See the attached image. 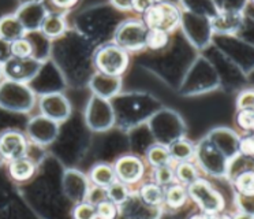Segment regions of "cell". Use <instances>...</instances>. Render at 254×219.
Instances as JSON below:
<instances>
[{"label":"cell","mask_w":254,"mask_h":219,"mask_svg":"<svg viewBox=\"0 0 254 219\" xmlns=\"http://www.w3.org/2000/svg\"><path fill=\"white\" fill-rule=\"evenodd\" d=\"M144 21L148 29H161L171 33L181 23V12L171 3L157 0L144 12Z\"/></svg>","instance_id":"cell-1"},{"label":"cell","mask_w":254,"mask_h":219,"mask_svg":"<svg viewBox=\"0 0 254 219\" xmlns=\"http://www.w3.org/2000/svg\"><path fill=\"white\" fill-rule=\"evenodd\" d=\"M94 62L100 73L119 77L126 70L128 56L126 49L119 47L118 44H107L96 52Z\"/></svg>","instance_id":"cell-2"},{"label":"cell","mask_w":254,"mask_h":219,"mask_svg":"<svg viewBox=\"0 0 254 219\" xmlns=\"http://www.w3.org/2000/svg\"><path fill=\"white\" fill-rule=\"evenodd\" d=\"M34 103L33 92L17 82L0 87V104L12 111H29Z\"/></svg>","instance_id":"cell-3"},{"label":"cell","mask_w":254,"mask_h":219,"mask_svg":"<svg viewBox=\"0 0 254 219\" xmlns=\"http://www.w3.org/2000/svg\"><path fill=\"white\" fill-rule=\"evenodd\" d=\"M146 25L138 21H126L116 30V44L123 49H141L146 47Z\"/></svg>","instance_id":"cell-4"},{"label":"cell","mask_w":254,"mask_h":219,"mask_svg":"<svg viewBox=\"0 0 254 219\" xmlns=\"http://www.w3.org/2000/svg\"><path fill=\"white\" fill-rule=\"evenodd\" d=\"M189 193L198 206L208 213L220 211L224 203L223 199L212 186L204 180H195L189 185Z\"/></svg>","instance_id":"cell-5"},{"label":"cell","mask_w":254,"mask_h":219,"mask_svg":"<svg viewBox=\"0 0 254 219\" xmlns=\"http://www.w3.org/2000/svg\"><path fill=\"white\" fill-rule=\"evenodd\" d=\"M116 178L125 182L127 185L138 182L145 173V164L142 160L133 155H126L116 160L114 164Z\"/></svg>","instance_id":"cell-6"},{"label":"cell","mask_w":254,"mask_h":219,"mask_svg":"<svg viewBox=\"0 0 254 219\" xmlns=\"http://www.w3.org/2000/svg\"><path fill=\"white\" fill-rule=\"evenodd\" d=\"M40 62L36 59L29 58H15L12 56L11 59H8L4 65V71L6 74L14 81H28L32 80L37 73H39Z\"/></svg>","instance_id":"cell-7"},{"label":"cell","mask_w":254,"mask_h":219,"mask_svg":"<svg viewBox=\"0 0 254 219\" xmlns=\"http://www.w3.org/2000/svg\"><path fill=\"white\" fill-rule=\"evenodd\" d=\"M28 152V141L23 134L15 130L4 131L0 136V155L6 160L26 156Z\"/></svg>","instance_id":"cell-8"},{"label":"cell","mask_w":254,"mask_h":219,"mask_svg":"<svg viewBox=\"0 0 254 219\" xmlns=\"http://www.w3.org/2000/svg\"><path fill=\"white\" fill-rule=\"evenodd\" d=\"M41 110L50 119L55 122H63L70 115V103L67 99L58 93L47 95L41 99Z\"/></svg>","instance_id":"cell-9"},{"label":"cell","mask_w":254,"mask_h":219,"mask_svg":"<svg viewBox=\"0 0 254 219\" xmlns=\"http://www.w3.org/2000/svg\"><path fill=\"white\" fill-rule=\"evenodd\" d=\"M8 173L11 175L12 180L18 181V182H25V181L30 180L34 175L36 164L28 156L12 159L8 163Z\"/></svg>","instance_id":"cell-10"},{"label":"cell","mask_w":254,"mask_h":219,"mask_svg":"<svg viewBox=\"0 0 254 219\" xmlns=\"http://www.w3.org/2000/svg\"><path fill=\"white\" fill-rule=\"evenodd\" d=\"M25 34V26L18 16H6L0 19V38L6 41H15L22 38Z\"/></svg>","instance_id":"cell-11"},{"label":"cell","mask_w":254,"mask_h":219,"mask_svg":"<svg viewBox=\"0 0 254 219\" xmlns=\"http://www.w3.org/2000/svg\"><path fill=\"white\" fill-rule=\"evenodd\" d=\"M164 193H166V189L157 182L144 184L139 189V196L142 199V202L150 206V207L161 206L164 203Z\"/></svg>","instance_id":"cell-12"},{"label":"cell","mask_w":254,"mask_h":219,"mask_svg":"<svg viewBox=\"0 0 254 219\" xmlns=\"http://www.w3.org/2000/svg\"><path fill=\"white\" fill-rule=\"evenodd\" d=\"M89 178H90V181L93 182L94 185L107 188V186L111 185L116 180L115 169H114V166H110V164H96L93 169L90 170Z\"/></svg>","instance_id":"cell-13"},{"label":"cell","mask_w":254,"mask_h":219,"mask_svg":"<svg viewBox=\"0 0 254 219\" xmlns=\"http://www.w3.org/2000/svg\"><path fill=\"white\" fill-rule=\"evenodd\" d=\"M119 85H121L119 77L108 76V74H103V73L94 77L93 82H92L93 91L96 89L97 93L103 95V96H108V95L118 92Z\"/></svg>","instance_id":"cell-14"},{"label":"cell","mask_w":254,"mask_h":219,"mask_svg":"<svg viewBox=\"0 0 254 219\" xmlns=\"http://www.w3.org/2000/svg\"><path fill=\"white\" fill-rule=\"evenodd\" d=\"M41 30L44 32L45 36L48 37H58L61 36L62 33L64 32L66 29V21L64 16H62L61 14H48L45 15L41 23Z\"/></svg>","instance_id":"cell-15"},{"label":"cell","mask_w":254,"mask_h":219,"mask_svg":"<svg viewBox=\"0 0 254 219\" xmlns=\"http://www.w3.org/2000/svg\"><path fill=\"white\" fill-rule=\"evenodd\" d=\"M188 199V192L181 184H170L167 185L164 193V202L168 207L181 208Z\"/></svg>","instance_id":"cell-16"},{"label":"cell","mask_w":254,"mask_h":219,"mask_svg":"<svg viewBox=\"0 0 254 219\" xmlns=\"http://www.w3.org/2000/svg\"><path fill=\"white\" fill-rule=\"evenodd\" d=\"M146 159L153 167L161 166V164H168L174 162V159L171 158L170 149L163 145H153L146 151Z\"/></svg>","instance_id":"cell-17"},{"label":"cell","mask_w":254,"mask_h":219,"mask_svg":"<svg viewBox=\"0 0 254 219\" xmlns=\"http://www.w3.org/2000/svg\"><path fill=\"white\" fill-rule=\"evenodd\" d=\"M168 149L171 153V158L177 162H185L191 158L194 153V147L191 145V142L188 140H182V138L172 142Z\"/></svg>","instance_id":"cell-18"},{"label":"cell","mask_w":254,"mask_h":219,"mask_svg":"<svg viewBox=\"0 0 254 219\" xmlns=\"http://www.w3.org/2000/svg\"><path fill=\"white\" fill-rule=\"evenodd\" d=\"M107 196H108L111 202L115 203L116 206H121L123 203H126L127 199H128L127 184L116 178L111 185L107 186Z\"/></svg>","instance_id":"cell-19"},{"label":"cell","mask_w":254,"mask_h":219,"mask_svg":"<svg viewBox=\"0 0 254 219\" xmlns=\"http://www.w3.org/2000/svg\"><path fill=\"white\" fill-rule=\"evenodd\" d=\"M170 41V33L161 29H149L146 33V47L153 51L166 48Z\"/></svg>","instance_id":"cell-20"},{"label":"cell","mask_w":254,"mask_h":219,"mask_svg":"<svg viewBox=\"0 0 254 219\" xmlns=\"http://www.w3.org/2000/svg\"><path fill=\"white\" fill-rule=\"evenodd\" d=\"M175 177H177V180L179 182L190 185L191 182L198 180V173H197V169L194 167L193 164L185 160V162H179L177 164V167H175Z\"/></svg>","instance_id":"cell-21"},{"label":"cell","mask_w":254,"mask_h":219,"mask_svg":"<svg viewBox=\"0 0 254 219\" xmlns=\"http://www.w3.org/2000/svg\"><path fill=\"white\" fill-rule=\"evenodd\" d=\"M239 23H241V19H239L238 14L231 12V11H226L224 14L219 15L213 21V26L223 32H231L234 29H238Z\"/></svg>","instance_id":"cell-22"},{"label":"cell","mask_w":254,"mask_h":219,"mask_svg":"<svg viewBox=\"0 0 254 219\" xmlns=\"http://www.w3.org/2000/svg\"><path fill=\"white\" fill-rule=\"evenodd\" d=\"M175 170L171 166V163L168 164H161V166H157L153 170V180L157 184H160L163 186H167L172 184L175 181Z\"/></svg>","instance_id":"cell-23"},{"label":"cell","mask_w":254,"mask_h":219,"mask_svg":"<svg viewBox=\"0 0 254 219\" xmlns=\"http://www.w3.org/2000/svg\"><path fill=\"white\" fill-rule=\"evenodd\" d=\"M237 189L245 196H253L254 195V171H246L238 175Z\"/></svg>","instance_id":"cell-24"},{"label":"cell","mask_w":254,"mask_h":219,"mask_svg":"<svg viewBox=\"0 0 254 219\" xmlns=\"http://www.w3.org/2000/svg\"><path fill=\"white\" fill-rule=\"evenodd\" d=\"M33 54V47L25 38H18L11 43V55L15 58H29Z\"/></svg>","instance_id":"cell-25"},{"label":"cell","mask_w":254,"mask_h":219,"mask_svg":"<svg viewBox=\"0 0 254 219\" xmlns=\"http://www.w3.org/2000/svg\"><path fill=\"white\" fill-rule=\"evenodd\" d=\"M96 213H97V218H115L116 214H118L116 204L114 202H111L110 199H105L103 202H100L99 204H96Z\"/></svg>","instance_id":"cell-26"},{"label":"cell","mask_w":254,"mask_h":219,"mask_svg":"<svg viewBox=\"0 0 254 219\" xmlns=\"http://www.w3.org/2000/svg\"><path fill=\"white\" fill-rule=\"evenodd\" d=\"M72 215L78 219H92L97 218V213H96V206L92 204L90 202L81 203L78 204Z\"/></svg>","instance_id":"cell-27"},{"label":"cell","mask_w":254,"mask_h":219,"mask_svg":"<svg viewBox=\"0 0 254 219\" xmlns=\"http://www.w3.org/2000/svg\"><path fill=\"white\" fill-rule=\"evenodd\" d=\"M238 123L246 130H254V109H245L238 114Z\"/></svg>","instance_id":"cell-28"},{"label":"cell","mask_w":254,"mask_h":219,"mask_svg":"<svg viewBox=\"0 0 254 219\" xmlns=\"http://www.w3.org/2000/svg\"><path fill=\"white\" fill-rule=\"evenodd\" d=\"M88 199L89 202L92 203V204H99L100 202H103V200H105V199H108V196H107V188H104V186H99V185H94L92 189H90V192H89L88 195Z\"/></svg>","instance_id":"cell-29"},{"label":"cell","mask_w":254,"mask_h":219,"mask_svg":"<svg viewBox=\"0 0 254 219\" xmlns=\"http://www.w3.org/2000/svg\"><path fill=\"white\" fill-rule=\"evenodd\" d=\"M238 107L241 110L254 109V92H243L238 99Z\"/></svg>","instance_id":"cell-30"},{"label":"cell","mask_w":254,"mask_h":219,"mask_svg":"<svg viewBox=\"0 0 254 219\" xmlns=\"http://www.w3.org/2000/svg\"><path fill=\"white\" fill-rule=\"evenodd\" d=\"M239 148H241V151H242L245 155L254 158V136L243 138L242 141H241V144H239Z\"/></svg>","instance_id":"cell-31"},{"label":"cell","mask_w":254,"mask_h":219,"mask_svg":"<svg viewBox=\"0 0 254 219\" xmlns=\"http://www.w3.org/2000/svg\"><path fill=\"white\" fill-rule=\"evenodd\" d=\"M156 1H157V0H133V10L144 14L145 11L155 4Z\"/></svg>","instance_id":"cell-32"},{"label":"cell","mask_w":254,"mask_h":219,"mask_svg":"<svg viewBox=\"0 0 254 219\" xmlns=\"http://www.w3.org/2000/svg\"><path fill=\"white\" fill-rule=\"evenodd\" d=\"M11 54V44L0 38V62H7Z\"/></svg>","instance_id":"cell-33"},{"label":"cell","mask_w":254,"mask_h":219,"mask_svg":"<svg viewBox=\"0 0 254 219\" xmlns=\"http://www.w3.org/2000/svg\"><path fill=\"white\" fill-rule=\"evenodd\" d=\"M111 1H112V4L115 5L118 10H133V0H111Z\"/></svg>","instance_id":"cell-34"},{"label":"cell","mask_w":254,"mask_h":219,"mask_svg":"<svg viewBox=\"0 0 254 219\" xmlns=\"http://www.w3.org/2000/svg\"><path fill=\"white\" fill-rule=\"evenodd\" d=\"M52 4L56 5L58 8H70L71 5L77 3L78 0H51Z\"/></svg>","instance_id":"cell-35"},{"label":"cell","mask_w":254,"mask_h":219,"mask_svg":"<svg viewBox=\"0 0 254 219\" xmlns=\"http://www.w3.org/2000/svg\"><path fill=\"white\" fill-rule=\"evenodd\" d=\"M0 76H1V67H0Z\"/></svg>","instance_id":"cell-36"},{"label":"cell","mask_w":254,"mask_h":219,"mask_svg":"<svg viewBox=\"0 0 254 219\" xmlns=\"http://www.w3.org/2000/svg\"><path fill=\"white\" fill-rule=\"evenodd\" d=\"M253 1H254V0H253Z\"/></svg>","instance_id":"cell-37"}]
</instances>
